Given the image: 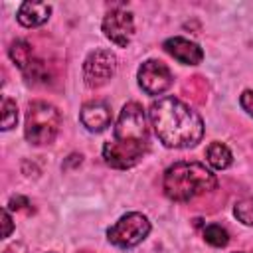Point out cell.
I'll use <instances>...</instances> for the list:
<instances>
[{"mask_svg": "<svg viewBox=\"0 0 253 253\" xmlns=\"http://www.w3.org/2000/svg\"><path fill=\"white\" fill-rule=\"evenodd\" d=\"M148 148V113L140 103L128 101L119 113L113 138L103 144V158L111 168L126 170L136 166L146 156Z\"/></svg>", "mask_w": 253, "mask_h": 253, "instance_id": "obj_1", "label": "cell"}, {"mask_svg": "<svg viewBox=\"0 0 253 253\" xmlns=\"http://www.w3.org/2000/svg\"><path fill=\"white\" fill-rule=\"evenodd\" d=\"M148 123L168 148H192L204 138V119L178 97H158L148 107Z\"/></svg>", "mask_w": 253, "mask_h": 253, "instance_id": "obj_2", "label": "cell"}, {"mask_svg": "<svg viewBox=\"0 0 253 253\" xmlns=\"http://www.w3.org/2000/svg\"><path fill=\"white\" fill-rule=\"evenodd\" d=\"M217 186L215 174L200 162H176L166 168L162 190L172 202H190Z\"/></svg>", "mask_w": 253, "mask_h": 253, "instance_id": "obj_3", "label": "cell"}, {"mask_svg": "<svg viewBox=\"0 0 253 253\" xmlns=\"http://www.w3.org/2000/svg\"><path fill=\"white\" fill-rule=\"evenodd\" d=\"M61 126V113L47 101H34L26 111L24 134L26 140L34 146L51 144Z\"/></svg>", "mask_w": 253, "mask_h": 253, "instance_id": "obj_4", "label": "cell"}, {"mask_svg": "<svg viewBox=\"0 0 253 253\" xmlns=\"http://www.w3.org/2000/svg\"><path fill=\"white\" fill-rule=\"evenodd\" d=\"M150 233V219L140 211H128L121 215L109 229L107 239L119 249H130L142 243Z\"/></svg>", "mask_w": 253, "mask_h": 253, "instance_id": "obj_5", "label": "cell"}, {"mask_svg": "<svg viewBox=\"0 0 253 253\" xmlns=\"http://www.w3.org/2000/svg\"><path fill=\"white\" fill-rule=\"evenodd\" d=\"M117 73V55L111 49H93L83 61V81L89 89L107 85Z\"/></svg>", "mask_w": 253, "mask_h": 253, "instance_id": "obj_6", "label": "cell"}, {"mask_svg": "<svg viewBox=\"0 0 253 253\" xmlns=\"http://www.w3.org/2000/svg\"><path fill=\"white\" fill-rule=\"evenodd\" d=\"M136 79H138L140 89L150 97H158V95L166 93L174 83V75H172L170 67L158 59L142 61L136 71Z\"/></svg>", "mask_w": 253, "mask_h": 253, "instance_id": "obj_7", "label": "cell"}, {"mask_svg": "<svg viewBox=\"0 0 253 253\" xmlns=\"http://www.w3.org/2000/svg\"><path fill=\"white\" fill-rule=\"evenodd\" d=\"M101 30L111 43H115L117 47H126L134 38V18L128 10L115 8L105 14Z\"/></svg>", "mask_w": 253, "mask_h": 253, "instance_id": "obj_8", "label": "cell"}, {"mask_svg": "<svg viewBox=\"0 0 253 253\" xmlns=\"http://www.w3.org/2000/svg\"><path fill=\"white\" fill-rule=\"evenodd\" d=\"M162 47H164V51L168 55H172L176 61H180L184 65H198L204 59V49L196 42L186 40V38H180V36H174V38L164 40Z\"/></svg>", "mask_w": 253, "mask_h": 253, "instance_id": "obj_9", "label": "cell"}, {"mask_svg": "<svg viewBox=\"0 0 253 253\" xmlns=\"http://www.w3.org/2000/svg\"><path fill=\"white\" fill-rule=\"evenodd\" d=\"M79 121L89 132H101L111 125V109L103 101H89L81 107Z\"/></svg>", "mask_w": 253, "mask_h": 253, "instance_id": "obj_10", "label": "cell"}, {"mask_svg": "<svg viewBox=\"0 0 253 253\" xmlns=\"http://www.w3.org/2000/svg\"><path fill=\"white\" fill-rule=\"evenodd\" d=\"M51 16V6L47 2H22L16 18L24 28H38L43 26Z\"/></svg>", "mask_w": 253, "mask_h": 253, "instance_id": "obj_11", "label": "cell"}, {"mask_svg": "<svg viewBox=\"0 0 253 253\" xmlns=\"http://www.w3.org/2000/svg\"><path fill=\"white\" fill-rule=\"evenodd\" d=\"M206 160H208V164L213 170H225V168L231 166L233 154H231V150H229L227 144H223L219 140H213L206 148Z\"/></svg>", "mask_w": 253, "mask_h": 253, "instance_id": "obj_12", "label": "cell"}, {"mask_svg": "<svg viewBox=\"0 0 253 253\" xmlns=\"http://www.w3.org/2000/svg\"><path fill=\"white\" fill-rule=\"evenodd\" d=\"M8 55H10V59L24 71L36 57H34V49H32V45L26 42V40H14L12 43H10V47H8Z\"/></svg>", "mask_w": 253, "mask_h": 253, "instance_id": "obj_13", "label": "cell"}, {"mask_svg": "<svg viewBox=\"0 0 253 253\" xmlns=\"http://www.w3.org/2000/svg\"><path fill=\"white\" fill-rule=\"evenodd\" d=\"M22 73H24L26 81L32 85H45L49 81V71L42 59H34Z\"/></svg>", "mask_w": 253, "mask_h": 253, "instance_id": "obj_14", "label": "cell"}, {"mask_svg": "<svg viewBox=\"0 0 253 253\" xmlns=\"http://www.w3.org/2000/svg\"><path fill=\"white\" fill-rule=\"evenodd\" d=\"M204 239L211 247H225L229 243V233L225 227H221L217 223H210L204 227Z\"/></svg>", "mask_w": 253, "mask_h": 253, "instance_id": "obj_15", "label": "cell"}, {"mask_svg": "<svg viewBox=\"0 0 253 253\" xmlns=\"http://www.w3.org/2000/svg\"><path fill=\"white\" fill-rule=\"evenodd\" d=\"M233 215L243 225H253V196H247V198H241L239 202H235Z\"/></svg>", "mask_w": 253, "mask_h": 253, "instance_id": "obj_16", "label": "cell"}, {"mask_svg": "<svg viewBox=\"0 0 253 253\" xmlns=\"http://www.w3.org/2000/svg\"><path fill=\"white\" fill-rule=\"evenodd\" d=\"M18 123V107L10 97H2V130L14 128Z\"/></svg>", "mask_w": 253, "mask_h": 253, "instance_id": "obj_17", "label": "cell"}, {"mask_svg": "<svg viewBox=\"0 0 253 253\" xmlns=\"http://www.w3.org/2000/svg\"><path fill=\"white\" fill-rule=\"evenodd\" d=\"M239 105L243 107V111L253 117V91L251 89H245L241 95H239Z\"/></svg>", "mask_w": 253, "mask_h": 253, "instance_id": "obj_18", "label": "cell"}, {"mask_svg": "<svg viewBox=\"0 0 253 253\" xmlns=\"http://www.w3.org/2000/svg\"><path fill=\"white\" fill-rule=\"evenodd\" d=\"M2 225H4V229H2V237H10V233H12V229H14V221H12V217H10L8 208L2 210Z\"/></svg>", "mask_w": 253, "mask_h": 253, "instance_id": "obj_19", "label": "cell"}, {"mask_svg": "<svg viewBox=\"0 0 253 253\" xmlns=\"http://www.w3.org/2000/svg\"><path fill=\"white\" fill-rule=\"evenodd\" d=\"M2 253H28V247H26L24 241H14V243H10Z\"/></svg>", "mask_w": 253, "mask_h": 253, "instance_id": "obj_20", "label": "cell"}, {"mask_svg": "<svg viewBox=\"0 0 253 253\" xmlns=\"http://www.w3.org/2000/svg\"><path fill=\"white\" fill-rule=\"evenodd\" d=\"M24 206H30V202L26 198H22V196H16V198L10 200V208H14V210H22Z\"/></svg>", "mask_w": 253, "mask_h": 253, "instance_id": "obj_21", "label": "cell"}, {"mask_svg": "<svg viewBox=\"0 0 253 253\" xmlns=\"http://www.w3.org/2000/svg\"><path fill=\"white\" fill-rule=\"evenodd\" d=\"M235 253H243V251H235Z\"/></svg>", "mask_w": 253, "mask_h": 253, "instance_id": "obj_22", "label": "cell"}]
</instances>
